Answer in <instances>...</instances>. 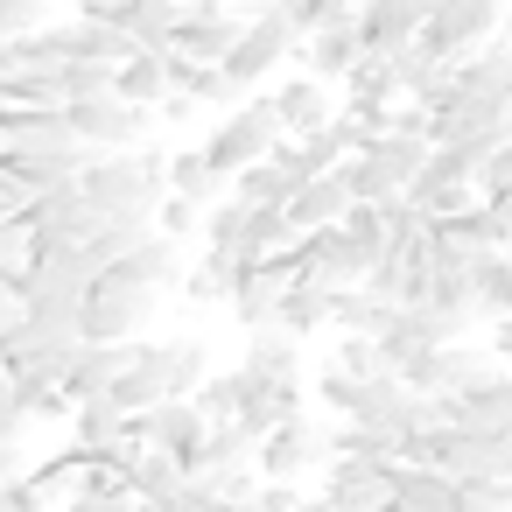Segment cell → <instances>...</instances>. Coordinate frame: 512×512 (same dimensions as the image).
<instances>
[{
    "instance_id": "6da1fadb",
    "label": "cell",
    "mask_w": 512,
    "mask_h": 512,
    "mask_svg": "<svg viewBox=\"0 0 512 512\" xmlns=\"http://www.w3.org/2000/svg\"><path fill=\"white\" fill-rule=\"evenodd\" d=\"M78 183H85V197L99 204V218H106V211H148V218H155V204L169 197V155H162V148L85 155Z\"/></svg>"
},
{
    "instance_id": "7a4b0ae2",
    "label": "cell",
    "mask_w": 512,
    "mask_h": 512,
    "mask_svg": "<svg viewBox=\"0 0 512 512\" xmlns=\"http://www.w3.org/2000/svg\"><path fill=\"white\" fill-rule=\"evenodd\" d=\"M92 274H99L92 246H50V253H29V267L15 274V302H22V316L78 323V302H85Z\"/></svg>"
},
{
    "instance_id": "3957f363",
    "label": "cell",
    "mask_w": 512,
    "mask_h": 512,
    "mask_svg": "<svg viewBox=\"0 0 512 512\" xmlns=\"http://www.w3.org/2000/svg\"><path fill=\"white\" fill-rule=\"evenodd\" d=\"M274 141H281V120H274V106H267V99H253V106H232V113L204 134V162L232 183L239 169L267 162V155H274Z\"/></svg>"
},
{
    "instance_id": "277c9868",
    "label": "cell",
    "mask_w": 512,
    "mask_h": 512,
    "mask_svg": "<svg viewBox=\"0 0 512 512\" xmlns=\"http://www.w3.org/2000/svg\"><path fill=\"white\" fill-rule=\"evenodd\" d=\"M22 225H29V246H36V253H50V246H85V239L99 232V204L85 197L78 176H64V183H50L43 197L22 204Z\"/></svg>"
},
{
    "instance_id": "5b68a950",
    "label": "cell",
    "mask_w": 512,
    "mask_h": 512,
    "mask_svg": "<svg viewBox=\"0 0 512 512\" xmlns=\"http://www.w3.org/2000/svg\"><path fill=\"white\" fill-rule=\"evenodd\" d=\"M505 15H512V0H442V8L421 22L414 43L428 57H470L477 43H491L505 29Z\"/></svg>"
},
{
    "instance_id": "8992f818",
    "label": "cell",
    "mask_w": 512,
    "mask_h": 512,
    "mask_svg": "<svg viewBox=\"0 0 512 512\" xmlns=\"http://www.w3.org/2000/svg\"><path fill=\"white\" fill-rule=\"evenodd\" d=\"M295 15H281V8H267V15H246V29H239V43L225 50V78H232V92H253L267 71H281L288 64V50H295Z\"/></svg>"
},
{
    "instance_id": "52a82bcc",
    "label": "cell",
    "mask_w": 512,
    "mask_h": 512,
    "mask_svg": "<svg viewBox=\"0 0 512 512\" xmlns=\"http://www.w3.org/2000/svg\"><path fill=\"white\" fill-rule=\"evenodd\" d=\"M295 260V281H316V288H358L372 274V253L344 232V225H323V232H295L288 246Z\"/></svg>"
},
{
    "instance_id": "ba28073f",
    "label": "cell",
    "mask_w": 512,
    "mask_h": 512,
    "mask_svg": "<svg viewBox=\"0 0 512 512\" xmlns=\"http://www.w3.org/2000/svg\"><path fill=\"white\" fill-rule=\"evenodd\" d=\"M155 288H134V281H113V274H92L85 302H78V337H141L148 316H155Z\"/></svg>"
},
{
    "instance_id": "9c48e42d",
    "label": "cell",
    "mask_w": 512,
    "mask_h": 512,
    "mask_svg": "<svg viewBox=\"0 0 512 512\" xmlns=\"http://www.w3.org/2000/svg\"><path fill=\"white\" fill-rule=\"evenodd\" d=\"M64 113H71L78 141H85L92 155H113V148H141V141H148V120H155V106H134V99H120V92L78 99V106H64Z\"/></svg>"
},
{
    "instance_id": "30bf717a",
    "label": "cell",
    "mask_w": 512,
    "mask_h": 512,
    "mask_svg": "<svg viewBox=\"0 0 512 512\" xmlns=\"http://www.w3.org/2000/svg\"><path fill=\"white\" fill-rule=\"evenodd\" d=\"M253 463H260V477H309L316 463H330V428H316L309 414H288L281 428H267L260 435V449H253Z\"/></svg>"
},
{
    "instance_id": "8fae6325",
    "label": "cell",
    "mask_w": 512,
    "mask_h": 512,
    "mask_svg": "<svg viewBox=\"0 0 512 512\" xmlns=\"http://www.w3.org/2000/svg\"><path fill=\"white\" fill-rule=\"evenodd\" d=\"M239 29H246V15L232 8V0H190L183 22H176V36H169V50L176 57H197V64H225V50L239 43Z\"/></svg>"
},
{
    "instance_id": "7c38bea8",
    "label": "cell",
    "mask_w": 512,
    "mask_h": 512,
    "mask_svg": "<svg viewBox=\"0 0 512 512\" xmlns=\"http://www.w3.org/2000/svg\"><path fill=\"white\" fill-rule=\"evenodd\" d=\"M323 498H330L337 512H386V505H393V463L330 456V463H323Z\"/></svg>"
},
{
    "instance_id": "4fadbf2b",
    "label": "cell",
    "mask_w": 512,
    "mask_h": 512,
    "mask_svg": "<svg viewBox=\"0 0 512 512\" xmlns=\"http://www.w3.org/2000/svg\"><path fill=\"white\" fill-rule=\"evenodd\" d=\"M134 435H141V442H155L162 456H176V463L190 470V456H197V449H204V435H211V414H204L197 400H162V407L134 414Z\"/></svg>"
},
{
    "instance_id": "5bb4252c",
    "label": "cell",
    "mask_w": 512,
    "mask_h": 512,
    "mask_svg": "<svg viewBox=\"0 0 512 512\" xmlns=\"http://www.w3.org/2000/svg\"><path fill=\"white\" fill-rule=\"evenodd\" d=\"M134 344H141V337H85L78 358H71V372H64V400L78 407V400L113 393V379L134 365Z\"/></svg>"
},
{
    "instance_id": "9a60e30c",
    "label": "cell",
    "mask_w": 512,
    "mask_h": 512,
    "mask_svg": "<svg viewBox=\"0 0 512 512\" xmlns=\"http://www.w3.org/2000/svg\"><path fill=\"white\" fill-rule=\"evenodd\" d=\"M442 414H449V428H470V435H512V372H491L463 393H442Z\"/></svg>"
},
{
    "instance_id": "2e32d148",
    "label": "cell",
    "mask_w": 512,
    "mask_h": 512,
    "mask_svg": "<svg viewBox=\"0 0 512 512\" xmlns=\"http://www.w3.org/2000/svg\"><path fill=\"white\" fill-rule=\"evenodd\" d=\"M428 15H435V0H365L358 36H365V50H407Z\"/></svg>"
},
{
    "instance_id": "e0dca14e",
    "label": "cell",
    "mask_w": 512,
    "mask_h": 512,
    "mask_svg": "<svg viewBox=\"0 0 512 512\" xmlns=\"http://www.w3.org/2000/svg\"><path fill=\"white\" fill-rule=\"evenodd\" d=\"M281 211H288V225H295V232H323V225H337V218L351 211V183H344V169H323V176L295 183Z\"/></svg>"
},
{
    "instance_id": "ac0fdd59",
    "label": "cell",
    "mask_w": 512,
    "mask_h": 512,
    "mask_svg": "<svg viewBox=\"0 0 512 512\" xmlns=\"http://www.w3.org/2000/svg\"><path fill=\"white\" fill-rule=\"evenodd\" d=\"M456 92H484V99L512 106V22L491 43H477L470 57H456Z\"/></svg>"
},
{
    "instance_id": "d6986e66",
    "label": "cell",
    "mask_w": 512,
    "mask_h": 512,
    "mask_svg": "<svg viewBox=\"0 0 512 512\" xmlns=\"http://www.w3.org/2000/svg\"><path fill=\"white\" fill-rule=\"evenodd\" d=\"M358 57H365L358 15H351V22H323V29H309V36H302V64H309V71H316L323 85H344Z\"/></svg>"
},
{
    "instance_id": "ffe728a7",
    "label": "cell",
    "mask_w": 512,
    "mask_h": 512,
    "mask_svg": "<svg viewBox=\"0 0 512 512\" xmlns=\"http://www.w3.org/2000/svg\"><path fill=\"white\" fill-rule=\"evenodd\" d=\"M267 106H274V120H281V134H316V127H330L337 120V106H330V85L309 71V78H288V85H274L267 92Z\"/></svg>"
},
{
    "instance_id": "44dd1931",
    "label": "cell",
    "mask_w": 512,
    "mask_h": 512,
    "mask_svg": "<svg viewBox=\"0 0 512 512\" xmlns=\"http://www.w3.org/2000/svg\"><path fill=\"white\" fill-rule=\"evenodd\" d=\"M85 15H106V22H120L141 50H169V36H176V22H183V0H120V8H85Z\"/></svg>"
},
{
    "instance_id": "7402d4cb",
    "label": "cell",
    "mask_w": 512,
    "mask_h": 512,
    "mask_svg": "<svg viewBox=\"0 0 512 512\" xmlns=\"http://www.w3.org/2000/svg\"><path fill=\"white\" fill-rule=\"evenodd\" d=\"M302 337H288L281 323H267V330H253V344H246V372L253 379H267V386H288V379H302V351H295Z\"/></svg>"
},
{
    "instance_id": "603a6c76",
    "label": "cell",
    "mask_w": 512,
    "mask_h": 512,
    "mask_svg": "<svg viewBox=\"0 0 512 512\" xmlns=\"http://www.w3.org/2000/svg\"><path fill=\"white\" fill-rule=\"evenodd\" d=\"M470 309H477L484 323L512 316V246H498V253H477V260H470Z\"/></svg>"
},
{
    "instance_id": "cb8c5ba5",
    "label": "cell",
    "mask_w": 512,
    "mask_h": 512,
    "mask_svg": "<svg viewBox=\"0 0 512 512\" xmlns=\"http://www.w3.org/2000/svg\"><path fill=\"white\" fill-rule=\"evenodd\" d=\"M113 92L134 99V106H162V99L176 92V78H169V50H134V57L113 71Z\"/></svg>"
},
{
    "instance_id": "d4e9b609",
    "label": "cell",
    "mask_w": 512,
    "mask_h": 512,
    "mask_svg": "<svg viewBox=\"0 0 512 512\" xmlns=\"http://www.w3.org/2000/svg\"><path fill=\"white\" fill-rule=\"evenodd\" d=\"M71 435H78V449H113V442H127V435H134V414H127L113 393L78 400V407H71Z\"/></svg>"
},
{
    "instance_id": "484cf974",
    "label": "cell",
    "mask_w": 512,
    "mask_h": 512,
    "mask_svg": "<svg viewBox=\"0 0 512 512\" xmlns=\"http://www.w3.org/2000/svg\"><path fill=\"white\" fill-rule=\"evenodd\" d=\"M330 295H337V288H316V281H288V295H281L274 323H281L288 337H316V330H330Z\"/></svg>"
},
{
    "instance_id": "4316f807",
    "label": "cell",
    "mask_w": 512,
    "mask_h": 512,
    "mask_svg": "<svg viewBox=\"0 0 512 512\" xmlns=\"http://www.w3.org/2000/svg\"><path fill=\"white\" fill-rule=\"evenodd\" d=\"M253 435L239 428V421H211V435H204V449L190 456V477H211V470H232V463H253Z\"/></svg>"
},
{
    "instance_id": "83f0119b",
    "label": "cell",
    "mask_w": 512,
    "mask_h": 512,
    "mask_svg": "<svg viewBox=\"0 0 512 512\" xmlns=\"http://www.w3.org/2000/svg\"><path fill=\"white\" fill-rule=\"evenodd\" d=\"M169 190L211 211V204H218V190H225V176L204 162V148H183V155H169Z\"/></svg>"
},
{
    "instance_id": "f1b7e54d",
    "label": "cell",
    "mask_w": 512,
    "mask_h": 512,
    "mask_svg": "<svg viewBox=\"0 0 512 512\" xmlns=\"http://www.w3.org/2000/svg\"><path fill=\"white\" fill-rule=\"evenodd\" d=\"M435 232H442V239H449L456 253H470V260H477V253H498V246H505V239H498V218L484 211V197H477L470 211H456V218H442Z\"/></svg>"
},
{
    "instance_id": "f546056e",
    "label": "cell",
    "mask_w": 512,
    "mask_h": 512,
    "mask_svg": "<svg viewBox=\"0 0 512 512\" xmlns=\"http://www.w3.org/2000/svg\"><path fill=\"white\" fill-rule=\"evenodd\" d=\"M211 379V344L204 337H169V400H190Z\"/></svg>"
},
{
    "instance_id": "4dcf8cb0",
    "label": "cell",
    "mask_w": 512,
    "mask_h": 512,
    "mask_svg": "<svg viewBox=\"0 0 512 512\" xmlns=\"http://www.w3.org/2000/svg\"><path fill=\"white\" fill-rule=\"evenodd\" d=\"M232 281H239V260H225V253L204 246V260L183 274V295L190 302H232Z\"/></svg>"
},
{
    "instance_id": "1f68e13d",
    "label": "cell",
    "mask_w": 512,
    "mask_h": 512,
    "mask_svg": "<svg viewBox=\"0 0 512 512\" xmlns=\"http://www.w3.org/2000/svg\"><path fill=\"white\" fill-rule=\"evenodd\" d=\"M246 211H253V204H246L239 190H232V197H218V204L204 211V246L232 260V253H239V232H246Z\"/></svg>"
},
{
    "instance_id": "d6a6232c",
    "label": "cell",
    "mask_w": 512,
    "mask_h": 512,
    "mask_svg": "<svg viewBox=\"0 0 512 512\" xmlns=\"http://www.w3.org/2000/svg\"><path fill=\"white\" fill-rule=\"evenodd\" d=\"M330 365H337V372H351V379L393 372V365H386V351H379V337H358V330H337V351H330Z\"/></svg>"
},
{
    "instance_id": "836d02e7",
    "label": "cell",
    "mask_w": 512,
    "mask_h": 512,
    "mask_svg": "<svg viewBox=\"0 0 512 512\" xmlns=\"http://www.w3.org/2000/svg\"><path fill=\"white\" fill-rule=\"evenodd\" d=\"M232 190H239L246 204H288V190H295V183H288L274 162H253V169H239V176H232Z\"/></svg>"
},
{
    "instance_id": "e575fe53",
    "label": "cell",
    "mask_w": 512,
    "mask_h": 512,
    "mask_svg": "<svg viewBox=\"0 0 512 512\" xmlns=\"http://www.w3.org/2000/svg\"><path fill=\"white\" fill-rule=\"evenodd\" d=\"M155 232H162V239H204V204H190V197L169 190V197L155 204Z\"/></svg>"
},
{
    "instance_id": "d590c367",
    "label": "cell",
    "mask_w": 512,
    "mask_h": 512,
    "mask_svg": "<svg viewBox=\"0 0 512 512\" xmlns=\"http://www.w3.org/2000/svg\"><path fill=\"white\" fill-rule=\"evenodd\" d=\"M113 71H120V64H64V106L113 92Z\"/></svg>"
},
{
    "instance_id": "8d00e7d4",
    "label": "cell",
    "mask_w": 512,
    "mask_h": 512,
    "mask_svg": "<svg viewBox=\"0 0 512 512\" xmlns=\"http://www.w3.org/2000/svg\"><path fill=\"white\" fill-rule=\"evenodd\" d=\"M43 15H50V0H0V43L43 29Z\"/></svg>"
},
{
    "instance_id": "74e56055",
    "label": "cell",
    "mask_w": 512,
    "mask_h": 512,
    "mask_svg": "<svg viewBox=\"0 0 512 512\" xmlns=\"http://www.w3.org/2000/svg\"><path fill=\"white\" fill-rule=\"evenodd\" d=\"M365 8V0H295V29L309 36V29H323V22H351Z\"/></svg>"
},
{
    "instance_id": "f35d334b",
    "label": "cell",
    "mask_w": 512,
    "mask_h": 512,
    "mask_svg": "<svg viewBox=\"0 0 512 512\" xmlns=\"http://www.w3.org/2000/svg\"><path fill=\"white\" fill-rule=\"evenodd\" d=\"M302 505V491L288 484V477H260V491H253V512H295Z\"/></svg>"
},
{
    "instance_id": "ab89813d",
    "label": "cell",
    "mask_w": 512,
    "mask_h": 512,
    "mask_svg": "<svg viewBox=\"0 0 512 512\" xmlns=\"http://www.w3.org/2000/svg\"><path fill=\"white\" fill-rule=\"evenodd\" d=\"M162 512H218V491H211L204 477H183V484H176V498H169Z\"/></svg>"
},
{
    "instance_id": "60d3db41",
    "label": "cell",
    "mask_w": 512,
    "mask_h": 512,
    "mask_svg": "<svg viewBox=\"0 0 512 512\" xmlns=\"http://www.w3.org/2000/svg\"><path fill=\"white\" fill-rule=\"evenodd\" d=\"M64 512H134V491H71Z\"/></svg>"
},
{
    "instance_id": "b9f144b4",
    "label": "cell",
    "mask_w": 512,
    "mask_h": 512,
    "mask_svg": "<svg viewBox=\"0 0 512 512\" xmlns=\"http://www.w3.org/2000/svg\"><path fill=\"white\" fill-rule=\"evenodd\" d=\"M491 190H512V141H505V148H491V155H484V169H477V197H491Z\"/></svg>"
},
{
    "instance_id": "7bdbcfd3",
    "label": "cell",
    "mask_w": 512,
    "mask_h": 512,
    "mask_svg": "<svg viewBox=\"0 0 512 512\" xmlns=\"http://www.w3.org/2000/svg\"><path fill=\"white\" fill-rule=\"evenodd\" d=\"M155 113H162L169 127H183V120H197V113H204V99H190V92H169V99H162Z\"/></svg>"
},
{
    "instance_id": "ee69618b",
    "label": "cell",
    "mask_w": 512,
    "mask_h": 512,
    "mask_svg": "<svg viewBox=\"0 0 512 512\" xmlns=\"http://www.w3.org/2000/svg\"><path fill=\"white\" fill-rule=\"evenodd\" d=\"M484 211L498 218V239L512 246V190H491V197H484Z\"/></svg>"
},
{
    "instance_id": "f6af8a7d",
    "label": "cell",
    "mask_w": 512,
    "mask_h": 512,
    "mask_svg": "<svg viewBox=\"0 0 512 512\" xmlns=\"http://www.w3.org/2000/svg\"><path fill=\"white\" fill-rule=\"evenodd\" d=\"M491 351H498V358H505V372H512V316H498V323H491Z\"/></svg>"
},
{
    "instance_id": "bcb514c9",
    "label": "cell",
    "mask_w": 512,
    "mask_h": 512,
    "mask_svg": "<svg viewBox=\"0 0 512 512\" xmlns=\"http://www.w3.org/2000/svg\"><path fill=\"white\" fill-rule=\"evenodd\" d=\"M22 477V456H15V442H0V491H8Z\"/></svg>"
},
{
    "instance_id": "7dc6e473",
    "label": "cell",
    "mask_w": 512,
    "mask_h": 512,
    "mask_svg": "<svg viewBox=\"0 0 512 512\" xmlns=\"http://www.w3.org/2000/svg\"><path fill=\"white\" fill-rule=\"evenodd\" d=\"M295 512H337V505H330V498H323V491H316V498H302V505H295Z\"/></svg>"
},
{
    "instance_id": "c3c4849f",
    "label": "cell",
    "mask_w": 512,
    "mask_h": 512,
    "mask_svg": "<svg viewBox=\"0 0 512 512\" xmlns=\"http://www.w3.org/2000/svg\"><path fill=\"white\" fill-rule=\"evenodd\" d=\"M134 512H162V505H148V498H134Z\"/></svg>"
},
{
    "instance_id": "681fc988",
    "label": "cell",
    "mask_w": 512,
    "mask_h": 512,
    "mask_svg": "<svg viewBox=\"0 0 512 512\" xmlns=\"http://www.w3.org/2000/svg\"><path fill=\"white\" fill-rule=\"evenodd\" d=\"M85 8H120V0H85Z\"/></svg>"
},
{
    "instance_id": "f907efd6",
    "label": "cell",
    "mask_w": 512,
    "mask_h": 512,
    "mask_svg": "<svg viewBox=\"0 0 512 512\" xmlns=\"http://www.w3.org/2000/svg\"><path fill=\"white\" fill-rule=\"evenodd\" d=\"M386 512H400V505H386Z\"/></svg>"
},
{
    "instance_id": "816d5d0a",
    "label": "cell",
    "mask_w": 512,
    "mask_h": 512,
    "mask_svg": "<svg viewBox=\"0 0 512 512\" xmlns=\"http://www.w3.org/2000/svg\"><path fill=\"white\" fill-rule=\"evenodd\" d=\"M183 8H190V0H183Z\"/></svg>"
},
{
    "instance_id": "f5cc1de1",
    "label": "cell",
    "mask_w": 512,
    "mask_h": 512,
    "mask_svg": "<svg viewBox=\"0 0 512 512\" xmlns=\"http://www.w3.org/2000/svg\"><path fill=\"white\" fill-rule=\"evenodd\" d=\"M435 8H442V0H435Z\"/></svg>"
}]
</instances>
